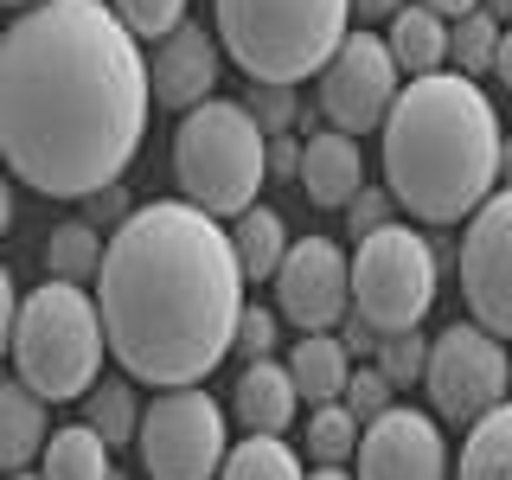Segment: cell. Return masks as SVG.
<instances>
[{
	"label": "cell",
	"mask_w": 512,
	"mask_h": 480,
	"mask_svg": "<svg viewBox=\"0 0 512 480\" xmlns=\"http://www.w3.org/2000/svg\"><path fill=\"white\" fill-rule=\"evenodd\" d=\"M148 96L141 39L109 0H39L0 32V160L45 199L122 186Z\"/></svg>",
	"instance_id": "1"
},
{
	"label": "cell",
	"mask_w": 512,
	"mask_h": 480,
	"mask_svg": "<svg viewBox=\"0 0 512 480\" xmlns=\"http://www.w3.org/2000/svg\"><path fill=\"white\" fill-rule=\"evenodd\" d=\"M96 314L122 378L154 391L199 384L231 352L244 314V276L224 224L186 199L135 205L103 244Z\"/></svg>",
	"instance_id": "2"
},
{
	"label": "cell",
	"mask_w": 512,
	"mask_h": 480,
	"mask_svg": "<svg viewBox=\"0 0 512 480\" xmlns=\"http://www.w3.org/2000/svg\"><path fill=\"white\" fill-rule=\"evenodd\" d=\"M384 192L416 224H461L500 192V116L461 71H429L384 116Z\"/></svg>",
	"instance_id": "3"
},
{
	"label": "cell",
	"mask_w": 512,
	"mask_h": 480,
	"mask_svg": "<svg viewBox=\"0 0 512 480\" xmlns=\"http://www.w3.org/2000/svg\"><path fill=\"white\" fill-rule=\"evenodd\" d=\"M352 0H218V45L250 84H308L340 52Z\"/></svg>",
	"instance_id": "4"
},
{
	"label": "cell",
	"mask_w": 512,
	"mask_h": 480,
	"mask_svg": "<svg viewBox=\"0 0 512 480\" xmlns=\"http://www.w3.org/2000/svg\"><path fill=\"white\" fill-rule=\"evenodd\" d=\"M103 314L96 295L77 282L45 276L32 295H20L13 320V378L45 404H77L96 378H103Z\"/></svg>",
	"instance_id": "5"
},
{
	"label": "cell",
	"mask_w": 512,
	"mask_h": 480,
	"mask_svg": "<svg viewBox=\"0 0 512 480\" xmlns=\"http://www.w3.org/2000/svg\"><path fill=\"white\" fill-rule=\"evenodd\" d=\"M173 180H180L186 205L212 218H237L256 205V186L269 180V135L256 116L231 96L186 109L173 128Z\"/></svg>",
	"instance_id": "6"
},
{
	"label": "cell",
	"mask_w": 512,
	"mask_h": 480,
	"mask_svg": "<svg viewBox=\"0 0 512 480\" xmlns=\"http://www.w3.org/2000/svg\"><path fill=\"white\" fill-rule=\"evenodd\" d=\"M429 308H436V244L410 224H384V231L359 237V250H352V314L378 340H391V333H416Z\"/></svg>",
	"instance_id": "7"
},
{
	"label": "cell",
	"mask_w": 512,
	"mask_h": 480,
	"mask_svg": "<svg viewBox=\"0 0 512 480\" xmlns=\"http://www.w3.org/2000/svg\"><path fill=\"white\" fill-rule=\"evenodd\" d=\"M135 448L148 480H218L224 455H231V429H224L212 391L180 384V391H154V404L141 410Z\"/></svg>",
	"instance_id": "8"
},
{
	"label": "cell",
	"mask_w": 512,
	"mask_h": 480,
	"mask_svg": "<svg viewBox=\"0 0 512 480\" xmlns=\"http://www.w3.org/2000/svg\"><path fill=\"white\" fill-rule=\"evenodd\" d=\"M423 384H429V404H436L442 423H480L487 410L506 404L512 391V359H506V340L480 333L474 320L468 327H442L429 340V365H423Z\"/></svg>",
	"instance_id": "9"
},
{
	"label": "cell",
	"mask_w": 512,
	"mask_h": 480,
	"mask_svg": "<svg viewBox=\"0 0 512 480\" xmlns=\"http://www.w3.org/2000/svg\"><path fill=\"white\" fill-rule=\"evenodd\" d=\"M397 90H404V71H397L391 45L359 26V32H346L340 52L320 71V122L359 141V135H372V128H384Z\"/></svg>",
	"instance_id": "10"
},
{
	"label": "cell",
	"mask_w": 512,
	"mask_h": 480,
	"mask_svg": "<svg viewBox=\"0 0 512 480\" xmlns=\"http://www.w3.org/2000/svg\"><path fill=\"white\" fill-rule=\"evenodd\" d=\"M461 301L493 340H512V186H500L461 231Z\"/></svg>",
	"instance_id": "11"
},
{
	"label": "cell",
	"mask_w": 512,
	"mask_h": 480,
	"mask_svg": "<svg viewBox=\"0 0 512 480\" xmlns=\"http://www.w3.org/2000/svg\"><path fill=\"white\" fill-rule=\"evenodd\" d=\"M276 301L282 320L301 333H333L352 314V256L333 237H301L288 244L276 269Z\"/></svg>",
	"instance_id": "12"
},
{
	"label": "cell",
	"mask_w": 512,
	"mask_h": 480,
	"mask_svg": "<svg viewBox=\"0 0 512 480\" xmlns=\"http://www.w3.org/2000/svg\"><path fill=\"white\" fill-rule=\"evenodd\" d=\"M352 480H448V442L429 410H384L359 429V474Z\"/></svg>",
	"instance_id": "13"
},
{
	"label": "cell",
	"mask_w": 512,
	"mask_h": 480,
	"mask_svg": "<svg viewBox=\"0 0 512 480\" xmlns=\"http://www.w3.org/2000/svg\"><path fill=\"white\" fill-rule=\"evenodd\" d=\"M218 64H224V45L212 39L205 26H180V32H167V39L154 45V58H148V90H154V103H167V109H199V103H212V90H218Z\"/></svg>",
	"instance_id": "14"
},
{
	"label": "cell",
	"mask_w": 512,
	"mask_h": 480,
	"mask_svg": "<svg viewBox=\"0 0 512 480\" xmlns=\"http://www.w3.org/2000/svg\"><path fill=\"white\" fill-rule=\"evenodd\" d=\"M301 192L327 212H346L352 199L365 192V160H359V141L340 135V128H314L301 141Z\"/></svg>",
	"instance_id": "15"
},
{
	"label": "cell",
	"mask_w": 512,
	"mask_h": 480,
	"mask_svg": "<svg viewBox=\"0 0 512 480\" xmlns=\"http://www.w3.org/2000/svg\"><path fill=\"white\" fill-rule=\"evenodd\" d=\"M231 410L250 436H282L301 410V391H295V378H288V365L282 359H250L244 378H237V391H231Z\"/></svg>",
	"instance_id": "16"
},
{
	"label": "cell",
	"mask_w": 512,
	"mask_h": 480,
	"mask_svg": "<svg viewBox=\"0 0 512 480\" xmlns=\"http://www.w3.org/2000/svg\"><path fill=\"white\" fill-rule=\"evenodd\" d=\"M224 237H231V256H237V276L244 282H276L282 256H288V224L276 205H250V212H237L224 224Z\"/></svg>",
	"instance_id": "17"
},
{
	"label": "cell",
	"mask_w": 512,
	"mask_h": 480,
	"mask_svg": "<svg viewBox=\"0 0 512 480\" xmlns=\"http://www.w3.org/2000/svg\"><path fill=\"white\" fill-rule=\"evenodd\" d=\"M282 365H288V378H295V391L308 397V410H314V404H340L346 372H352L340 333H301V340L288 346Z\"/></svg>",
	"instance_id": "18"
},
{
	"label": "cell",
	"mask_w": 512,
	"mask_h": 480,
	"mask_svg": "<svg viewBox=\"0 0 512 480\" xmlns=\"http://www.w3.org/2000/svg\"><path fill=\"white\" fill-rule=\"evenodd\" d=\"M39 448H45V397H32L20 378H0V474H26Z\"/></svg>",
	"instance_id": "19"
},
{
	"label": "cell",
	"mask_w": 512,
	"mask_h": 480,
	"mask_svg": "<svg viewBox=\"0 0 512 480\" xmlns=\"http://www.w3.org/2000/svg\"><path fill=\"white\" fill-rule=\"evenodd\" d=\"M384 45H391L397 71L429 77V71H442V64H448V20H442V13H429L423 0H416V7H397Z\"/></svg>",
	"instance_id": "20"
},
{
	"label": "cell",
	"mask_w": 512,
	"mask_h": 480,
	"mask_svg": "<svg viewBox=\"0 0 512 480\" xmlns=\"http://www.w3.org/2000/svg\"><path fill=\"white\" fill-rule=\"evenodd\" d=\"M45 480H109L116 468H109V442L96 436L90 423H71V429H58V436H45Z\"/></svg>",
	"instance_id": "21"
},
{
	"label": "cell",
	"mask_w": 512,
	"mask_h": 480,
	"mask_svg": "<svg viewBox=\"0 0 512 480\" xmlns=\"http://www.w3.org/2000/svg\"><path fill=\"white\" fill-rule=\"evenodd\" d=\"M461 480H512V397L500 410H487L480 423H468V442H461Z\"/></svg>",
	"instance_id": "22"
},
{
	"label": "cell",
	"mask_w": 512,
	"mask_h": 480,
	"mask_svg": "<svg viewBox=\"0 0 512 480\" xmlns=\"http://www.w3.org/2000/svg\"><path fill=\"white\" fill-rule=\"evenodd\" d=\"M84 423L103 436L109 448H122V442H135V429H141V404H135V384L128 378H96L90 391H84Z\"/></svg>",
	"instance_id": "23"
},
{
	"label": "cell",
	"mask_w": 512,
	"mask_h": 480,
	"mask_svg": "<svg viewBox=\"0 0 512 480\" xmlns=\"http://www.w3.org/2000/svg\"><path fill=\"white\" fill-rule=\"evenodd\" d=\"M103 269V231L96 224H58L52 237H45V276L52 282H77L84 288V276H96Z\"/></svg>",
	"instance_id": "24"
},
{
	"label": "cell",
	"mask_w": 512,
	"mask_h": 480,
	"mask_svg": "<svg viewBox=\"0 0 512 480\" xmlns=\"http://www.w3.org/2000/svg\"><path fill=\"white\" fill-rule=\"evenodd\" d=\"M218 480H308V474H301V455L282 436H244L224 455Z\"/></svg>",
	"instance_id": "25"
},
{
	"label": "cell",
	"mask_w": 512,
	"mask_h": 480,
	"mask_svg": "<svg viewBox=\"0 0 512 480\" xmlns=\"http://www.w3.org/2000/svg\"><path fill=\"white\" fill-rule=\"evenodd\" d=\"M359 416H352L346 404H314L308 410V455L320 461V468H340L346 455H359Z\"/></svg>",
	"instance_id": "26"
},
{
	"label": "cell",
	"mask_w": 512,
	"mask_h": 480,
	"mask_svg": "<svg viewBox=\"0 0 512 480\" xmlns=\"http://www.w3.org/2000/svg\"><path fill=\"white\" fill-rule=\"evenodd\" d=\"M500 20L493 13H461L455 26H448V58H455V71L461 77H480V71H493V52H500Z\"/></svg>",
	"instance_id": "27"
},
{
	"label": "cell",
	"mask_w": 512,
	"mask_h": 480,
	"mask_svg": "<svg viewBox=\"0 0 512 480\" xmlns=\"http://www.w3.org/2000/svg\"><path fill=\"white\" fill-rule=\"evenodd\" d=\"M109 7H116V20L135 39H154V45L186 26V0H109Z\"/></svg>",
	"instance_id": "28"
},
{
	"label": "cell",
	"mask_w": 512,
	"mask_h": 480,
	"mask_svg": "<svg viewBox=\"0 0 512 480\" xmlns=\"http://www.w3.org/2000/svg\"><path fill=\"white\" fill-rule=\"evenodd\" d=\"M372 365L391 384H423V365H429V340H423V327L416 333H391V340H378L372 352Z\"/></svg>",
	"instance_id": "29"
},
{
	"label": "cell",
	"mask_w": 512,
	"mask_h": 480,
	"mask_svg": "<svg viewBox=\"0 0 512 480\" xmlns=\"http://www.w3.org/2000/svg\"><path fill=\"white\" fill-rule=\"evenodd\" d=\"M391 391H397V384L384 378L378 365H352V372H346V391H340V404L359 416V423H372V416L391 410Z\"/></svg>",
	"instance_id": "30"
},
{
	"label": "cell",
	"mask_w": 512,
	"mask_h": 480,
	"mask_svg": "<svg viewBox=\"0 0 512 480\" xmlns=\"http://www.w3.org/2000/svg\"><path fill=\"white\" fill-rule=\"evenodd\" d=\"M250 116H256V128H263V135H288V128H295L301 116H295V90L288 84H250Z\"/></svg>",
	"instance_id": "31"
},
{
	"label": "cell",
	"mask_w": 512,
	"mask_h": 480,
	"mask_svg": "<svg viewBox=\"0 0 512 480\" xmlns=\"http://www.w3.org/2000/svg\"><path fill=\"white\" fill-rule=\"evenodd\" d=\"M231 352H244V359H269V352H276V314H269V308H244V314H237Z\"/></svg>",
	"instance_id": "32"
},
{
	"label": "cell",
	"mask_w": 512,
	"mask_h": 480,
	"mask_svg": "<svg viewBox=\"0 0 512 480\" xmlns=\"http://www.w3.org/2000/svg\"><path fill=\"white\" fill-rule=\"evenodd\" d=\"M391 192H384V186H365L359 192V199H352L346 205V224H352V237H372V231H384V224H391Z\"/></svg>",
	"instance_id": "33"
},
{
	"label": "cell",
	"mask_w": 512,
	"mask_h": 480,
	"mask_svg": "<svg viewBox=\"0 0 512 480\" xmlns=\"http://www.w3.org/2000/svg\"><path fill=\"white\" fill-rule=\"evenodd\" d=\"M269 180H301V141L269 135Z\"/></svg>",
	"instance_id": "34"
},
{
	"label": "cell",
	"mask_w": 512,
	"mask_h": 480,
	"mask_svg": "<svg viewBox=\"0 0 512 480\" xmlns=\"http://www.w3.org/2000/svg\"><path fill=\"white\" fill-rule=\"evenodd\" d=\"M340 346H346V359H372V352H378V333L365 327L359 314H346L340 320Z\"/></svg>",
	"instance_id": "35"
},
{
	"label": "cell",
	"mask_w": 512,
	"mask_h": 480,
	"mask_svg": "<svg viewBox=\"0 0 512 480\" xmlns=\"http://www.w3.org/2000/svg\"><path fill=\"white\" fill-rule=\"evenodd\" d=\"M13 320H20V295H13V269L0 263V352H13Z\"/></svg>",
	"instance_id": "36"
},
{
	"label": "cell",
	"mask_w": 512,
	"mask_h": 480,
	"mask_svg": "<svg viewBox=\"0 0 512 480\" xmlns=\"http://www.w3.org/2000/svg\"><path fill=\"white\" fill-rule=\"evenodd\" d=\"M84 205H90V218H84V224H103V218H116V224H122L128 212H135V205H128V199H122V186H109V192H96V199H84Z\"/></svg>",
	"instance_id": "37"
},
{
	"label": "cell",
	"mask_w": 512,
	"mask_h": 480,
	"mask_svg": "<svg viewBox=\"0 0 512 480\" xmlns=\"http://www.w3.org/2000/svg\"><path fill=\"white\" fill-rule=\"evenodd\" d=\"M397 7H410V0H352V13H359V20H391Z\"/></svg>",
	"instance_id": "38"
},
{
	"label": "cell",
	"mask_w": 512,
	"mask_h": 480,
	"mask_svg": "<svg viewBox=\"0 0 512 480\" xmlns=\"http://www.w3.org/2000/svg\"><path fill=\"white\" fill-rule=\"evenodd\" d=\"M493 77H500V84L512 90V26L500 32V52H493Z\"/></svg>",
	"instance_id": "39"
},
{
	"label": "cell",
	"mask_w": 512,
	"mask_h": 480,
	"mask_svg": "<svg viewBox=\"0 0 512 480\" xmlns=\"http://www.w3.org/2000/svg\"><path fill=\"white\" fill-rule=\"evenodd\" d=\"M423 7H429V13H442V20H461V13H474L480 0H423Z\"/></svg>",
	"instance_id": "40"
},
{
	"label": "cell",
	"mask_w": 512,
	"mask_h": 480,
	"mask_svg": "<svg viewBox=\"0 0 512 480\" xmlns=\"http://www.w3.org/2000/svg\"><path fill=\"white\" fill-rule=\"evenodd\" d=\"M7 231H13V180L0 173V237H7Z\"/></svg>",
	"instance_id": "41"
},
{
	"label": "cell",
	"mask_w": 512,
	"mask_h": 480,
	"mask_svg": "<svg viewBox=\"0 0 512 480\" xmlns=\"http://www.w3.org/2000/svg\"><path fill=\"white\" fill-rule=\"evenodd\" d=\"M480 13H493V20L506 26V20H512V0H480Z\"/></svg>",
	"instance_id": "42"
},
{
	"label": "cell",
	"mask_w": 512,
	"mask_h": 480,
	"mask_svg": "<svg viewBox=\"0 0 512 480\" xmlns=\"http://www.w3.org/2000/svg\"><path fill=\"white\" fill-rule=\"evenodd\" d=\"M500 186H512V135L500 141Z\"/></svg>",
	"instance_id": "43"
},
{
	"label": "cell",
	"mask_w": 512,
	"mask_h": 480,
	"mask_svg": "<svg viewBox=\"0 0 512 480\" xmlns=\"http://www.w3.org/2000/svg\"><path fill=\"white\" fill-rule=\"evenodd\" d=\"M308 480H352V474H346V468H314Z\"/></svg>",
	"instance_id": "44"
},
{
	"label": "cell",
	"mask_w": 512,
	"mask_h": 480,
	"mask_svg": "<svg viewBox=\"0 0 512 480\" xmlns=\"http://www.w3.org/2000/svg\"><path fill=\"white\" fill-rule=\"evenodd\" d=\"M0 7H39V0H0Z\"/></svg>",
	"instance_id": "45"
},
{
	"label": "cell",
	"mask_w": 512,
	"mask_h": 480,
	"mask_svg": "<svg viewBox=\"0 0 512 480\" xmlns=\"http://www.w3.org/2000/svg\"><path fill=\"white\" fill-rule=\"evenodd\" d=\"M13 480H45V474H13Z\"/></svg>",
	"instance_id": "46"
},
{
	"label": "cell",
	"mask_w": 512,
	"mask_h": 480,
	"mask_svg": "<svg viewBox=\"0 0 512 480\" xmlns=\"http://www.w3.org/2000/svg\"><path fill=\"white\" fill-rule=\"evenodd\" d=\"M109 480H122V474H109Z\"/></svg>",
	"instance_id": "47"
}]
</instances>
